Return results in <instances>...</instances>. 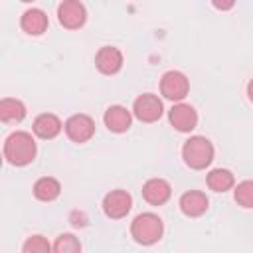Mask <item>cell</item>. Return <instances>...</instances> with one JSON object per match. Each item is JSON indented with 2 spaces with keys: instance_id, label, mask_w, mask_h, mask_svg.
<instances>
[{
  "instance_id": "cell-1",
  "label": "cell",
  "mask_w": 253,
  "mask_h": 253,
  "mask_svg": "<svg viewBox=\"0 0 253 253\" xmlns=\"http://www.w3.org/2000/svg\"><path fill=\"white\" fill-rule=\"evenodd\" d=\"M36 152V140L26 130H16L4 140V158L12 166H28L30 162H34Z\"/></svg>"
},
{
  "instance_id": "cell-2",
  "label": "cell",
  "mask_w": 253,
  "mask_h": 253,
  "mask_svg": "<svg viewBox=\"0 0 253 253\" xmlns=\"http://www.w3.org/2000/svg\"><path fill=\"white\" fill-rule=\"evenodd\" d=\"M213 144L206 138V136H190L184 146H182V158L186 162V166H190L192 170H204L211 164L213 160Z\"/></svg>"
},
{
  "instance_id": "cell-3",
  "label": "cell",
  "mask_w": 253,
  "mask_h": 253,
  "mask_svg": "<svg viewBox=\"0 0 253 253\" xmlns=\"http://www.w3.org/2000/svg\"><path fill=\"white\" fill-rule=\"evenodd\" d=\"M162 233H164V223L152 211L138 213L130 223V235L138 245H152L162 237Z\"/></svg>"
},
{
  "instance_id": "cell-4",
  "label": "cell",
  "mask_w": 253,
  "mask_h": 253,
  "mask_svg": "<svg viewBox=\"0 0 253 253\" xmlns=\"http://www.w3.org/2000/svg\"><path fill=\"white\" fill-rule=\"evenodd\" d=\"M160 93L164 99L170 101H182L186 99V95L190 93V79L178 71V69H170L162 75L160 79Z\"/></svg>"
},
{
  "instance_id": "cell-5",
  "label": "cell",
  "mask_w": 253,
  "mask_h": 253,
  "mask_svg": "<svg viewBox=\"0 0 253 253\" xmlns=\"http://www.w3.org/2000/svg\"><path fill=\"white\" fill-rule=\"evenodd\" d=\"M164 113L162 101L154 93H142L132 103V115L140 123H156Z\"/></svg>"
},
{
  "instance_id": "cell-6",
  "label": "cell",
  "mask_w": 253,
  "mask_h": 253,
  "mask_svg": "<svg viewBox=\"0 0 253 253\" xmlns=\"http://www.w3.org/2000/svg\"><path fill=\"white\" fill-rule=\"evenodd\" d=\"M63 130H65L69 140H73L77 144H83V142L93 138V134H95V121L89 115H85V113H77V115H71L65 121Z\"/></svg>"
},
{
  "instance_id": "cell-7",
  "label": "cell",
  "mask_w": 253,
  "mask_h": 253,
  "mask_svg": "<svg viewBox=\"0 0 253 253\" xmlns=\"http://www.w3.org/2000/svg\"><path fill=\"white\" fill-rule=\"evenodd\" d=\"M57 20L67 30H79L87 22V10L79 0H63L57 6Z\"/></svg>"
},
{
  "instance_id": "cell-8",
  "label": "cell",
  "mask_w": 253,
  "mask_h": 253,
  "mask_svg": "<svg viewBox=\"0 0 253 253\" xmlns=\"http://www.w3.org/2000/svg\"><path fill=\"white\" fill-rule=\"evenodd\" d=\"M132 208V196L126 190H111L103 198V211L111 219L125 217Z\"/></svg>"
},
{
  "instance_id": "cell-9",
  "label": "cell",
  "mask_w": 253,
  "mask_h": 253,
  "mask_svg": "<svg viewBox=\"0 0 253 253\" xmlns=\"http://www.w3.org/2000/svg\"><path fill=\"white\" fill-rule=\"evenodd\" d=\"M168 121L170 125L180 130V132H190L198 126V113L192 105L178 101L176 105H172V109L168 111Z\"/></svg>"
},
{
  "instance_id": "cell-10",
  "label": "cell",
  "mask_w": 253,
  "mask_h": 253,
  "mask_svg": "<svg viewBox=\"0 0 253 253\" xmlns=\"http://www.w3.org/2000/svg\"><path fill=\"white\" fill-rule=\"evenodd\" d=\"M125 63V57H123V51L119 47H113V45H103L97 55H95V67L103 73V75H115L121 71Z\"/></svg>"
},
{
  "instance_id": "cell-11",
  "label": "cell",
  "mask_w": 253,
  "mask_h": 253,
  "mask_svg": "<svg viewBox=\"0 0 253 253\" xmlns=\"http://www.w3.org/2000/svg\"><path fill=\"white\" fill-rule=\"evenodd\" d=\"M172 196V186L164 178H150L142 186V198L150 206H162L170 200Z\"/></svg>"
},
{
  "instance_id": "cell-12",
  "label": "cell",
  "mask_w": 253,
  "mask_h": 253,
  "mask_svg": "<svg viewBox=\"0 0 253 253\" xmlns=\"http://www.w3.org/2000/svg\"><path fill=\"white\" fill-rule=\"evenodd\" d=\"M178 206H180V211L184 215H188V217H200V215L206 213V210L210 206V200H208V196L204 192L190 190V192H184L180 196Z\"/></svg>"
},
{
  "instance_id": "cell-13",
  "label": "cell",
  "mask_w": 253,
  "mask_h": 253,
  "mask_svg": "<svg viewBox=\"0 0 253 253\" xmlns=\"http://www.w3.org/2000/svg\"><path fill=\"white\" fill-rule=\"evenodd\" d=\"M103 123L111 132H126L130 128L132 115L123 105H111L103 115Z\"/></svg>"
},
{
  "instance_id": "cell-14",
  "label": "cell",
  "mask_w": 253,
  "mask_h": 253,
  "mask_svg": "<svg viewBox=\"0 0 253 253\" xmlns=\"http://www.w3.org/2000/svg\"><path fill=\"white\" fill-rule=\"evenodd\" d=\"M61 128H63V125H61L59 117L53 115V113H42V115H38V117L34 119V125H32L34 134H36L38 138H42V140H51V138H55V136L61 132Z\"/></svg>"
},
{
  "instance_id": "cell-15",
  "label": "cell",
  "mask_w": 253,
  "mask_h": 253,
  "mask_svg": "<svg viewBox=\"0 0 253 253\" xmlns=\"http://www.w3.org/2000/svg\"><path fill=\"white\" fill-rule=\"evenodd\" d=\"M49 26L47 14L40 8H30L22 14L20 18V28L28 34V36H42Z\"/></svg>"
},
{
  "instance_id": "cell-16",
  "label": "cell",
  "mask_w": 253,
  "mask_h": 253,
  "mask_svg": "<svg viewBox=\"0 0 253 253\" xmlns=\"http://www.w3.org/2000/svg\"><path fill=\"white\" fill-rule=\"evenodd\" d=\"M61 194V184L53 176H43L34 184V196L40 202H53Z\"/></svg>"
},
{
  "instance_id": "cell-17",
  "label": "cell",
  "mask_w": 253,
  "mask_h": 253,
  "mask_svg": "<svg viewBox=\"0 0 253 253\" xmlns=\"http://www.w3.org/2000/svg\"><path fill=\"white\" fill-rule=\"evenodd\" d=\"M206 184H208L210 190L223 194V192H227V190H231V188L235 186V176H233V172L227 170V168H213V170L206 176Z\"/></svg>"
},
{
  "instance_id": "cell-18",
  "label": "cell",
  "mask_w": 253,
  "mask_h": 253,
  "mask_svg": "<svg viewBox=\"0 0 253 253\" xmlns=\"http://www.w3.org/2000/svg\"><path fill=\"white\" fill-rule=\"evenodd\" d=\"M26 117V105L20 99L6 97L0 101V119L4 123H20Z\"/></svg>"
},
{
  "instance_id": "cell-19",
  "label": "cell",
  "mask_w": 253,
  "mask_h": 253,
  "mask_svg": "<svg viewBox=\"0 0 253 253\" xmlns=\"http://www.w3.org/2000/svg\"><path fill=\"white\" fill-rule=\"evenodd\" d=\"M233 198L241 208L253 210V180H243L235 186Z\"/></svg>"
},
{
  "instance_id": "cell-20",
  "label": "cell",
  "mask_w": 253,
  "mask_h": 253,
  "mask_svg": "<svg viewBox=\"0 0 253 253\" xmlns=\"http://www.w3.org/2000/svg\"><path fill=\"white\" fill-rule=\"evenodd\" d=\"M53 251L55 253H77L81 251V243L73 233H61L55 237Z\"/></svg>"
},
{
  "instance_id": "cell-21",
  "label": "cell",
  "mask_w": 253,
  "mask_h": 253,
  "mask_svg": "<svg viewBox=\"0 0 253 253\" xmlns=\"http://www.w3.org/2000/svg\"><path fill=\"white\" fill-rule=\"evenodd\" d=\"M49 249H53V245H49V241L43 235H32L22 245L24 253H47Z\"/></svg>"
},
{
  "instance_id": "cell-22",
  "label": "cell",
  "mask_w": 253,
  "mask_h": 253,
  "mask_svg": "<svg viewBox=\"0 0 253 253\" xmlns=\"http://www.w3.org/2000/svg\"><path fill=\"white\" fill-rule=\"evenodd\" d=\"M211 4H213V8L225 12V10H231L235 6V0H211Z\"/></svg>"
},
{
  "instance_id": "cell-23",
  "label": "cell",
  "mask_w": 253,
  "mask_h": 253,
  "mask_svg": "<svg viewBox=\"0 0 253 253\" xmlns=\"http://www.w3.org/2000/svg\"><path fill=\"white\" fill-rule=\"evenodd\" d=\"M247 97H249V101L253 103V79L247 83Z\"/></svg>"
},
{
  "instance_id": "cell-24",
  "label": "cell",
  "mask_w": 253,
  "mask_h": 253,
  "mask_svg": "<svg viewBox=\"0 0 253 253\" xmlns=\"http://www.w3.org/2000/svg\"><path fill=\"white\" fill-rule=\"evenodd\" d=\"M20 2H34V0H20Z\"/></svg>"
}]
</instances>
